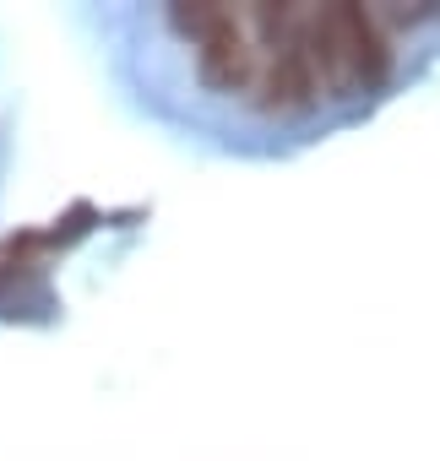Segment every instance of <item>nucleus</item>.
I'll list each match as a JSON object with an SVG mask.
<instances>
[{
  "mask_svg": "<svg viewBox=\"0 0 440 461\" xmlns=\"http://www.w3.org/2000/svg\"><path fill=\"white\" fill-rule=\"evenodd\" d=\"M169 28L179 39H190L196 71H201L206 87H217V93H251L256 87L261 50H256V33H251L245 12L196 0V6H169Z\"/></svg>",
  "mask_w": 440,
  "mask_h": 461,
  "instance_id": "1",
  "label": "nucleus"
},
{
  "mask_svg": "<svg viewBox=\"0 0 440 461\" xmlns=\"http://www.w3.org/2000/svg\"><path fill=\"white\" fill-rule=\"evenodd\" d=\"M326 28L337 55V82L359 93H380L391 77V44L380 33V17L364 6H326Z\"/></svg>",
  "mask_w": 440,
  "mask_h": 461,
  "instance_id": "2",
  "label": "nucleus"
}]
</instances>
